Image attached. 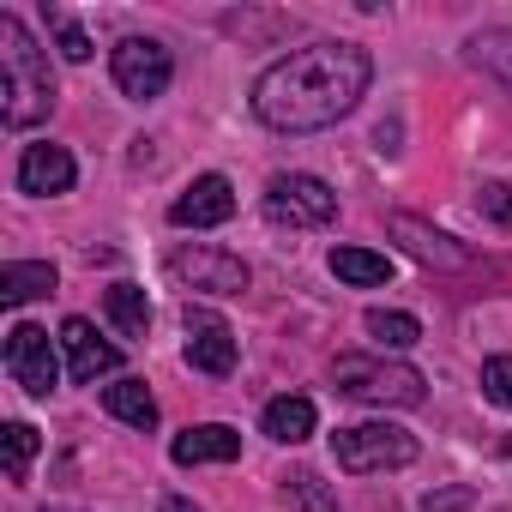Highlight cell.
I'll use <instances>...</instances> for the list:
<instances>
[{"label": "cell", "instance_id": "cell-1", "mask_svg": "<svg viewBox=\"0 0 512 512\" xmlns=\"http://www.w3.org/2000/svg\"><path fill=\"white\" fill-rule=\"evenodd\" d=\"M368 79H374L368 49L326 37V43H308V49L272 61L253 79V115L272 133H320L368 97Z\"/></svg>", "mask_w": 512, "mask_h": 512}, {"label": "cell", "instance_id": "cell-2", "mask_svg": "<svg viewBox=\"0 0 512 512\" xmlns=\"http://www.w3.org/2000/svg\"><path fill=\"white\" fill-rule=\"evenodd\" d=\"M55 109V73H49V55L37 49V37L25 31V19L0 13V121L13 133L49 121Z\"/></svg>", "mask_w": 512, "mask_h": 512}, {"label": "cell", "instance_id": "cell-3", "mask_svg": "<svg viewBox=\"0 0 512 512\" xmlns=\"http://www.w3.org/2000/svg\"><path fill=\"white\" fill-rule=\"evenodd\" d=\"M332 386L356 404H374V410H416L428 398V380L410 362H386V356H338Z\"/></svg>", "mask_w": 512, "mask_h": 512}, {"label": "cell", "instance_id": "cell-4", "mask_svg": "<svg viewBox=\"0 0 512 512\" xmlns=\"http://www.w3.org/2000/svg\"><path fill=\"white\" fill-rule=\"evenodd\" d=\"M332 458L350 476H374V470H404L416 464V434L398 422H350L332 434Z\"/></svg>", "mask_w": 512, "mask_h": 512}, {"label": "cell", "instance_id": "cell-5", "mask_svg": "<svg viewBox=\"0 0 512 512\" xmlns=\"http://www.w3.org/2000/svg\"><path fill=\"white\" fill-rule=\"evenodd\" d=\"M338 217V193L320 175H272L266 181V223L278 229H326Z\"/></svg>", "mask_w": 512, "mask_h": 512}, {"label": "cell", "instance_id": "cell-6", "mask_svg": "<svg viewBox=\"0 0 512 512\" xmlns=\"http://www.w3.org/2000/svg\"><path fill=\"white\" fill-rule=\"evenodd\" d=\"M169 278L181 290H205V296H241L253 284L247 266H241V253H223V247H205V241L169 253Z\"/></svg>", "mask_w": 512, "mask_h": 512}, {"label": "cell", "instance_id": "cell-7", "mask_svg": "<svg viewBox=\"0 0 512 512\" xmlns=\"http://www.w3.org/2000/svg\"><path fill=\"white\" fill-rule=\"evenodd\" d=\"M109 73H115L121 97L151 103V97H163V91H169L175 61H169V49H163V43H151V37H121V43H115V55H109Z\"/></svg>", "mask_w": 512, "mask_h": 512}, {"label": "cell", "instance_id": "cell-8", "mask_svg": "<svg viewBox=\"0 0 512 512\" xmlns=\"http://www.w3.org/2000/svg\"><path fill=\"white\" fill-rule=\"evenodd\" d=\"M7 374H13V386H25L31 398H49L55 386H61V362H55V344H49V332L43 326H31V320H19L13 332H7Z\"/></svg>", "mask_w": 512, "mask_h": 512}, {"label": "cell", "instance_id": "cell-9", "mask_svg": "<svg viewBox=\"0 0 512 512\" xmlns=\"http://www.w3.org/2000/svg\"><path fill=\"white\" fill-rule=\"evenodd\" d=\"M181 326H187V362H193L199 374H211V380L235 374V332H229V320H223V314H211V308H193V302H187Z\"/></svg>", "mask_w": 512, "mask_h": 512}, {"label": "cell", "instance_id": "cell-10", "mask_svg": "<svg viewBox=\"0 0 512 512\" xmlns=\"http://www.w3.org/2000/svg\"><path fill=\"white\" fill-rule=\"evenodd\" d=\"M235 217V187H229V175H199L187 193H175V205H169V223L175 229H217V223H229Z\"/></svg>", "mask_w": 512, "mask_h": 512}, {"label": "cell", "instance_id": "cell-11", "mask_svg": "<svg viewBox=\"0 0 512 512\" xmlns=\"http://www.w3.org/2000/svg\"><path fill=\"white\" fill-rule=\"evenodd\" d=\"M61 350H67V368H73V380H79V386H97L103 374H115V368H121V350H115L109 338H97V326H91L85 314L61 320Z\"/></svg>", "mask_w": 512, "mask_h": 512}, {"label": "cell", "instance_id": "cell-12", "mask_svg": "<svg viewBox=\"0 0 512 512\" xmlns=\"http://www.w3.org/2000/svg\"><path fill=\"white\" fill-rule=\"evenodd\" d=\"M79 181V163H73V151L67 145H25V157H19V193H31V199H55V193H67Z\"/></svg>", "mask_w": 512, "mask_h": 512}, {"label": "cell", "instance_id": "cell-13", "mask_svg": "<svg viewBox=\"0 0 512 512\" xmlns=\"http://www.w3.org/2000/svg\"><path fill=\"white\" fill-rule=\"evenodd\" d=\"M410 253H416V260L422 266H440V272H458L464 260H470V253L446 235V229H434V223H422V217H410V211H392V223H386Z\"/></svg>", "mask_w": 512, "mask_h": 512}, {"label": "cell", "instance_id": "cell-14", "mask_svg": "<svg viewBox=\"0 0 512 512\" xmlns=\"http://www.w3.org/2000/svg\"><path fill=\"white\" fill-rule=\"evenodd\" d=\"M169 458H175L181 470H193V464H235V458H241V434H235L229 422H199V428L175 434Z\"/></svg>", "mask_w": 512, "mask_h": 512}, {"label": "cell", "instance_id": "cell-15", "mask_svg": "<svg viewBox=\"0 0 512 512\" xmlns=\"http://www.w3.org/2000/svg\"><path fill=\"white\" fill-rule=\"evenodd\" d=\"M55 284H61V272L49 260H7V266H0V302H7V308L55 296Z\"/></svg>", "mask_w": 512, "mask_h": 512}, {"label": "cell", "instance_id": "cell-16", "mask_svg": "<svg viewBox=\"0 0 512 512\" xmlns=\"http://www.w3.org/2000/svg\"><path fill=\"white\" fill-rule=\"evenodd\" d=\"M314 422H320L314 398H272V404H266V416H260L266 440H278V446H302V440L314 434Z\"/></svg>", "mask_w": 512, "mask_h": 512}, {"label": "cell", "instance_id": "cell-17", "mask_svg": "<svg viewBox=\"0 0 512 512\" xmlns=\"http://www.w3.org/2000/svg\"><path fill=\"white\" fill-rule=\"evenodd\" d=\"M103 410L115 416V422H127V428H157V398H151V386L145 380H115V386H103Z\"/></svg>", "mask_w": 512, "mask_h": 512}, {"label": "cell", "instance_id": "cell-18", "mask_svg": "<svg viewBox=\"0 0 512 512\" xmlns=\"http://www.w3.org/2000/svg\"><path fill=\"white\" fill-rule=\"evenodd\" d=\"M332 272L344 284L368 290V284H386L392 278V260H386V253H374V247H332Z\"/></svg>", "mask_w": 512, "mask_h": 512}, {"label": "cell", "instance_id": "cell-19", "mask_svg": "<svg viewBox=\"0 0 512 512\" xmlns=\"http://www.w3.org/2000/svg\"><path fill=\"white\" fill-rule=\"evenodd\" d=\"M103 308H109V320H115L121 338H145V326H151V302H145L139 284H109Z\"/></svg>", "mask_w": 512, "mask_h": 512}, {"label": "cell", "instance_id": "cell-20", "mask_svg": "<svg viewBox=\"0 0 512 512\" xmlns=\"http://www.w3.org/2000/svg\"><path fill=\"white\" fill-rule=\"evenodd\" d=\"M470 61H476L482 73H494V79L512 91V31H506V25L476 31V37H470Z\"/></svg>", "mask_w": 512, "mask_h": 512}, {"label": "cell", "instance_id": "cell-21", "mask_svg": "<svg viewBox=\"0 0 512 512\" xmlns=\"http://www.w3.org/2000/svg\"><path fill=\"white\" fill-rule=\"evenodd\" d=\"M368 338L380 344V350H410L416 338H422V326H416V314H398V308H368Z\"/></svg>", "mask_w": 512, "mask_h": 512}, {"label": "cell", "instance_id": "cell-22", "mask_svg": "<svg viewBox=\"0 0 512 512\" xmlns=\"http://www.w3.org/2000/svg\"><path fill=\"white\" fill-rule=\"evenodd\" d=\"M0 446H7V476L13 482H25L31 476V458H37V428L31 422H7V428H0Z\"/></svg>", "mask_w": 512, "mask_h": 512}, {"label": "cell", "instance_id": "cell-23", "mask_svg": "<svg viewBox=\"0 0 512 512\" xmlns=\"http://www.w3.org/2000/svg\"><path fill=\"white\" fill-rule=\"evenodd\" d=\"M284 494H290V506H296V512H338L332 488H326L314 470H290V476H284Z\"/></svg>", "mask_w": 512, "mask_h": 512}, {"label": "cell", "instance_id": "cell-24", "mask_svg": "<svg viewBox=\"0 0 512 512\" xmlns=\"http://www.w3.org/2000/svg\"><path fill=\"white\" fill-rule=\"evenodd\" d=\"M482 398L500 404V410H512V356H488L482 362Z\"/></svg>", "mask_w": 512, "mask_h": 512}, {"label": "cell", "instance_id": "cell-25", "mask_svg": "<svg viewBox=\"0 0 512 512\" xmlns=\"http://www.w3.org/2000/svg\"><path fill=\"white\" fill-rule=\"evenodd\" d=\"M476 211L512 229V187H506V181H482V187H476Z\"/></svg>", "mask_w": 512, "mask_h": 512}, {"label": "cell", "instance_id": "cell-26", "mask_svg": "<svg viewBox=\"0 0 512 512\" xmlns=\"http://www.w3.org/2000/svg\"><path fill=\"white\" fill-rule=\"evenodd\" d=\"M49 25H55V43H61V55H67V61H91V37H85L73 19H61V13H55Z\"/></svg>", "mask_w": 512, "mask_h": 512}, {"label": "cell", "instance_id": "cell-27", "mask_svg": "<svg viewBox=\"0 0 512 512\" xmlns=\"http://www.w3.org/2000/svg\"><path fill=\"white\" fill-rule=\"evenodd\" d=\"M470 500H476L470 488H446V494H428V500H422V512H464Z\"/></svg>", "mask_w": 512, "mask_h": 512}, {"label": "cell", "instance_id": "cell-28", "mask_svg": "<svg viewBox=\"0 0 512 512\" xmlns=\"http://www.w3.org/2000/svg\"><path fill=\"white\" fill-rule=\"evenodd\" d=\"M157 512H199V506H193V500H181V494H163V506H157Z\"/></svg>", "mask_w": 512, "mask_h": 512}]
</instances>
